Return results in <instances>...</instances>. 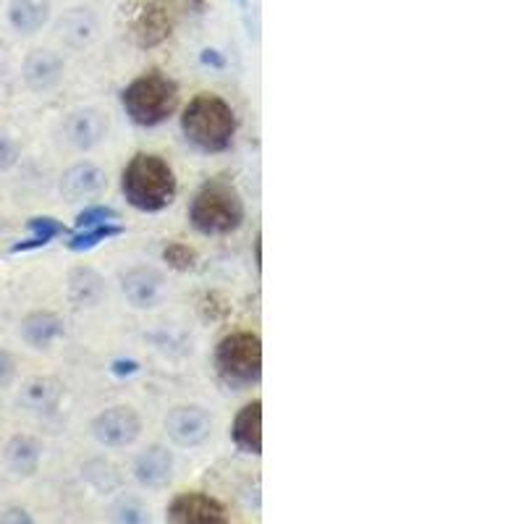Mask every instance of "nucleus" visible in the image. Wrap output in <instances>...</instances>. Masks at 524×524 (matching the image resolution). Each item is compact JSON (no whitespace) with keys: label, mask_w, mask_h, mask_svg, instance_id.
<instances>
[{"label":"nucleus","mask_w":524,"mask_h":524,"mask_svg":"<svg viewBox=\"0 0 524 524\" xmlns=\"http://www.w3.org/2000/svg\"><path fill=\"white\" fill-rule=\"evenodd\" d=\"M121 192L139 213H163L179 194L171 163L152 152H137L121 173Z\"/></svg>","instance_id":"1"},{"label":"nucleus","mask_w":524,"mask_h":524,"mask_svg":"<svg viewBox=\"0 0 524 524\" xmlns=\"http://www.w3.org/2000/svg\"><path fill=\"white\" fill-rule=\"evenodd\" d=\"M181 131L197 150L223 152L234 145L236 113L223 97L200 92L181 113Z\"/></svg>","instance_id":"2"},{"label":"nucleus","mask_w":524,"mask_h":524,"mask_svg":"<svg viewBox=\"0 0 524 524\" xmlns=\"http://www.w3.org/2000/svg\"><path fill=\"white\" fill-rule=\"evenodd\" d=\"M121 105L134 124L155 129L166 124L179 108V84L158 69L145 71L121 92Z\"/></svg>","instance_id":"3"},{"label":"nucleus","mask_w":524,"mask_h":524,"mask_svg":"<svg viewBox=\"0 0 524 524\" xmlns=\"http://www.w3.org/2000/svg\"><path fill=\"white\" fill-rule=\"evenodd\" d=\"M247 218L242 194L228 181H207L189 205V223L202 236H228L239 231Z\"/></svg>","instance_id":"4"},{"label":"nucleus","mask_w":524,"mask_h":524,"mask_svg":"<svg viewBox=\"0 0 524 524\" xmlns=\"http://www.w3.org/2000/svg\"><path fill=\"white\" fill-rule=\"evenodd\" d=\"M215 367L226 386L242 391L262 375V341L257 333L236 331L218 341Z\"/></svg>","instance_id":"5"},{"label":"nucleus","mask_w":524,"mask_h":524,"mask_svg":"<svg viewBox=\"0 0 524 524\" xmlns=\"http://www.w3.org/2000/svg\"><path fill=\"white\" fill-rule=\"evenodd\" d=\"M90 433L103 449H129L142 435V417L129 404H113L95 414V420L90 422Z\"/></svg>","instance_id":"6"},{"label":"nucleus","mask_w":524,"mask_h":524,"mask_svg":"<svg viewBox=\"0 0 524 524\" xmlns=\"http://www.w3.org/2000/svg\"><path fill=\"white\" fill-rule=\"evenodd\" d=\"M163 428L168 438L181 449H200L213 438L215 420L200 404H176L168 409Z\"/></svg>","instance_id":"7"},{"label":"nucleus","mask_w":524,"mask_h":524,"mask_svg":"<svg viewBox=\"0 0 524 524\" xmlns=\"http://www.w3.org/2000/svg\"><path fill=\"white\" fill-rule=\"evenodd\" d=\"M121 291L134 310H155L166 299L168 283L155 265H134L121 276Z\"/></svg>","instance_id":"8"},{"label":"nucleus","mask_w":524,"mask_h":524,"mask_svg":"<svg viewBox=\"0 0 524 524\" xmlns=\"http://www.w3.org/2000/svg\"><path fill=\"white\" fill-rule=\"evenodd\" d=\"M173 16L166 0H139L131 16V35L139 48H158L171 37Z\"/></svg>","instance_id":"9"},{"label":"nucleus","mask_w":524,"mask_h":524,"mask_svg":"<svg viewBox=\"0 0 524 524\" xmlns=\"http://www.w3.org/2000/svg\"><path fill=\"white\" fill-rule=\"evenodd\" d=\"M63 142L76 152H90L108 137V116L97 108H76L63 121Z\"/></svg>","instance_id":"10"},{"label":"nucleus","mask_w":524,"mask_h":524,"mask_svg":"<svg viewBox=\"0 0 524 524\" xmlns=\"http://www.w3.org/2000/svg\"><path fill=\"white\" fill-rule=\"evenodd\" d=\"M134 480L147 490H163L171 485L176 472V459L163 443H150L147 449L139 451L131 464Z\"/></svg>","instance_id":"11"},{"label":"nucleus","mask_w":524,"mask_h":524,"mask_svg":"<svg viewBox=\"0 0 524 524\" xmlns=\"http://www.w3.org/2000/svg\"><path fill=\"white\" fill-rule=\"evenodd\" d=\"M168 524H228V514L207 493H179L168 506Z\"/></svg>","instance_id":"12"},{"label":"nucleus","mask_w":524,"mask_h":524,"mask_svg":"<svg viewBox=\"0 0 524 524\" xmlns=\"http://www.w3.org/2000/svg\"><path fill=\"white\" fill-rule=\"evenodd\" d=\"M63 74H66V63H63V58L58 56L56 50L48 48L32 50V53L24 58V69H21L24 84H27L35 95H50V92H56L63 82Z\"/></svg>","instance_id":"13"},{"label":"nucleus","mask_w":524,"mask_h":524,"mask_svg":"<svg viewBox=\"0 0 524 524\" xmlns=\"http://www.w3.org/2000/svg\"><path fill=\"white\" fill-rule=\"evenodd\" d=\"M108 187V176L100 166L90 163V160H82V163H74L71 168L61 173V189L63 200L69 202H84L92 200V197H100Z\"/></svg>","instance_id":"14"},{"label":"nucleus","mask_w":524,"mask_h":524,"mask_svg":"<svg viewBox=\"0 0 524 524\" xmlns=\"http://www.w3.org/2000/svg\"><path fill=\"white\" fill-rule=\"evenodd\" d=\"M21 341L29 346V349H50L53 344H58L63 336H66V323H63L61 315L50 310H37L29 312L27 318L21 320L19 325Z\"/></svg>","instance_id":"15"},{"label":"nucleus","mask_w":524,"mask_h":524,"mask_svg":"<svg viewBox=\"0 0 524 524\" xmlns=\"http://www.w3.org/2000/svg\"><path fill=\"white\" fill-rule=\"evenodd\" d=\"M63 401V383L53 375H35L19 391V404L32 414H53Z\"/></svg>","instance_id":"16"},{"label":"nucleus","mask_w":524,"mask_h":524,"mask_svg":"<svg viewBox=\"0 0 524 524\" xmlns=\"http://www.w3.org/2000/svg\"><path fill=\"white\" fill-rule=\"evenodd\" d=\"M66 294L74 307H97L103 302L108 289H105V278L90 265H76L66 276Z\"/></svg>","instance_id":"17"},{"label":"nucleus","mask_w":524,"mask_h":524,"mask_svg":"<svg viewBox=\"0 0 524 524\" xmlns=\"http://www.w3.org/2000/svg\"><path fill=\"white\" fill-rule=\"evenodd\" d=\"M231 438L234 446L242 454L260 456L262 454V401L255 399L244 404L231 425Z\"/></svg>","instance_id":"18"},{"label":"nucleus","mask_w":524,"mask_h":524,"mask_svg":"<svg viewBox=\"0 0 524 524\" xmlns=\"http://www.w3.org/2000/svg\"><path fill=\"white\" fill-rule=\"evenodd\" d=\"M3 462H6L8 472H14L16 477L37 475L42 462V443L35 435H14V438H8L6 449H3Z\"/></svg>","instance_id":"19"},{"label":"nucleus","mask_w":524,"mask_h":524,"mask_svg":"<svg viewBox=\"0 0 524 524\" xmlns=\"http://www.w3.org/2000/svg\"><path fill=\"white\" fill-rule=\"evenodd\" d=\"M50 14H53L50 11V0H11V6H8V24L19 35L29 37L48 27Z\"/></svg>","instance_id":"20"},{"label":"nucleus","mask_w":524,"mask_h":524,"mask_svg":"<svg viewBox=\"0 0 524 524\" xmlns=\"http://www.w3.org/2000/svg\"><path fill=\"white\" fill-rule=\"evenodd\" d=\"M58 35L69 48H87L97 37V16L90 8H71L58 21Z\"/></svg>","instance_id":"21"},{"label":"nucleus","mask_w":524,"mask_h":524,"mask_svg":"<svg viewBox=\"0 0 524 524\" xmlns=\"http://www.w3.org/2000/svg\"><path fill=\"white\" fill-rule=\"evenodd\" d=\"M108 522L111 524H152L150 506L134 493H121L108 506Z\"/></svg>","instance_id":"22"},{"label":"nucleus","mask_w":524,"mask_h":524,"mask_svg":"<svg viewBox=\"0 0 524 524\" xmlns=\"http://www.w3.org/2000/svg\"><path fill=\"white\" fill-rule=\"evenodd\" d=\"M29 231H32V239L16 244L14 252H29V249L48 247L56 236L66 234L63 223H58L56 218H32V221H29Z\"/></svg>","instance_id":"23"},{"label":"nucleus","mask_w":524,"mask_h":524,"mask_svg":"<svg viewBox=\"0 0 524 524\" xmlns=\"http://www.w3.org/2000/svg\"><path fill=\"white\" fill-rule=\"evenodd\" d=\"M124 234V228L116 226V223H103V226H95V228H82L79 234L71 236L69 242H66V247L71 249V252H90V249H95L97 244L108 242V239H116V236Z\"/></svg>","instance_id":"24"},{"label":"nucleus","mask_w":524,"mask_h":524,"mask_svg":"<svg viewBox=\"0 0 524 524\" xmlns=\"http://www.w3.org/2000/svg\"><path fill=\"white\" fill-rule=\"evenodd\" d=\"M163 262H166L171 270H179V273H187L197 265V252H194L189 244L173 242L163 249Z\"/></svg>","instance_id":"25"},{"label":"nucleus","mask_w":524,"mask_h":524,"mask_svg":"<svg viewBox=\"0 0 524 524\" xmlns=\"http://www.w3.org/2000/svg\"><path fill=\"white\" fill-rule=\"evenodd\" d=\"M118 218V213L113 210V207L108 205H92V207H84L82 213L76 215V228L82 231V228H95V226H103V223H113Z\"/></svg>","instance_id":"26"},{"label":"nucleus","mask_w":524,"mask_h":524,"mask_svg":"<svg viewBox=\"0 0 524 524\" xmlns=\"http://www.w3.org/2000/svg\"><path fill=\"white\" fill-rule=\"evenodd\" d=\"M16 375H19V365H16V357L6 349H0V388L14 386Z\"/></svg>","instance_id":"27"},{"label":"nucleus","mask_w":524,"mask_h":524,"mask_svg":"<svg viewBox=\"0 0 524 524\" xmlns=\"http://www.w3.org/2000/svg\"><path fill=\"white\" fill-rule=\"evenodd\" d=\"M21 158V150L11 137H0V171L14 168Z\"/></svg>","instance_id":"28"},{"label":"nucleus","mask_w":524,"mask_h":524,"mask_svg":"<svg viewBox=\"0 0 524 524\" xmlns=\"http://www.w3.org/2000/svg\"><path fill=\"white\" fill-rule=\"evenodd\" d=\"M0 524H35V519L29 517L27 509H19V506H11L0 514Z\"/></svg>","instance_id":"29"},{"label":"nucleus","mask_w":524,"mask_h":524,"mask_svg":"<svg viewBox=\"0 0 524 524\" xmlns=\"http://www.w3.org/2000/svg\"><path fill=\"white\" fill-rule=\"evenodd\" d=\"M134 370H137V362H116V365H113V373H118V375H129V373H134Z\"/></svg>","instance_id":"30"},{"label":"nucleus","mask_w":524,"mask_h":524,"mask_svg":"<svg viewBox=\"0 0 524 524\" xmlns=\"http://www.w3.org/2000/svg\"><path fill=\"white\" fill-rule=\"evenodd\" d=\"M242 3H247V0H242Z\"/></svg>","instance_id":"31"}]
</instances>
